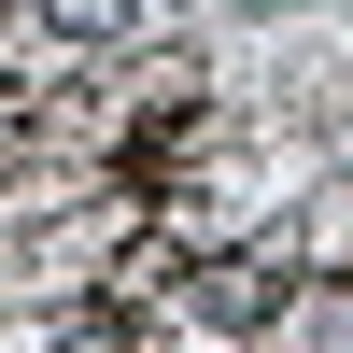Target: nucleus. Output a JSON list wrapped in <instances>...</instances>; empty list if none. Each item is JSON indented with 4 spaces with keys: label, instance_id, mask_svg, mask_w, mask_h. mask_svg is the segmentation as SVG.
<instances>
[{
    "label": "nucleus",
    "instance_id": "obj_1",
    "mask_svg": "<svg viewBox=\"0 0 353 353\" xmlns=\"http://www.w3.org/2000/svg\"><path fill=\"white\" fill-rule=\"evenodd\" d=\"M71 353H128V339H71Z\"/></svg>",
    "mask_w": 353,
    "mask_h": 353
}]
</instances>
